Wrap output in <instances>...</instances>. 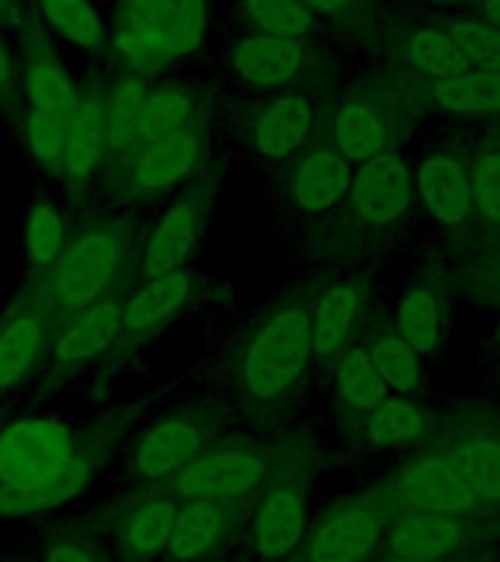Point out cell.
Instances as JSON below:
<instances>
[{
    "label": "cell",
    "instance_id": "1",
    "mask_svg": "<svg viewBox=\"0 0 500 562\" xmlns=\"http://www.w3.org/2000/svg\"><path fill=\"white\" fill-rule=\"evenodd\" d=\"M129 428V413L70 425L24 416L0 428V521L68 507L94 483Z\"/></svg>",
    "mask_w": 500,
    "mask_h": 562
},
{
    "label": "cell",
    "instance_id": "2",
    "mask_svg": "<svg viewBox=\"0 0 500 562\" xmlns=\"http://www.w3.org/2000/svg\"><path fill=\"white\" fill-rule=\"evenodd\" d=\"M138 281V237L126 217L94 214L70 228L59 261L26 288L42 299L53 323L86 311L94 302L123 296Z\"/></svg>",
    "mask_w": 500,
    "mask_h": 562
},
{
    "label": "cell",
    "instance_id": "3",
    "mask_svg": "<svg viewBox=\"0 0 500 562\" xmlns=\"http://www.w3.org/2000/svg\"><path fill=\"white\" fill-rule=\"evenodd\" d=\"M205 33V0H117L112 50L126 70L152 77L191 56Z\"/></svg>",
    "mask_w": 500,
    "mask_h": 562
},
{
    "label": "cell",
    "instance_id": "4",
    "mask_svg": "<svg viewBox=\"0 0 500 562\" xmlns=\"http://www.w3.org/2000/svg\"><path fill=\"white\" fill-rule=\"evenodd\" d=\"M208 153L211 117L208 112H202L182 130L147 140L112 161L105 167L103 188L121 205L161 200L167 193L188 188L202 173Z\"/></svg>",
    "mask_w": 500,
    "mask_h": 562
},
{
    "label": "cell",
    "instance_id": "5",
    "mask_svg": "<svg viewBox=\"0 0 500 562\" xmlns=\"http://www.w3.org/2000/svg\"><path fill=\"white\" fill-rule=\"evenodd\" d=\"M310 358V311L302 305L275 307L235 355L237 390L252 404L279 402L305 375Z\"/></svg>",
    "mask_w": 500,
    "mask_h": 562
},
{
    "label": "cell",
    "instance_id": "6",
    "mask_svg": "<svg viewBox=\"0 0 500 562\" xmlns=\"http://www.w3.org/2000/svg\"><path fill=\"white\" fill-rule=\"evenodd\" d=\"M310 527L307 460L296 446L275 448L272 472L249 504L246 539L258 562H289Z\"/></svg>",
    "mask_w": 500,
    "mask_h": 562
},
{
    "label": "cell",
    "instance_id": "7",
    "mask_svg": "<svg viewBox=\"0 0 500 562\" xmlns=\"http://www.w3.org/2000/svg\"><path fill=\"white\" fill-rule=\"evenodd\" d=\"M226 411L217 404H184L149 422L138 437L132 439L126 457V474L138 490H158L179 469L200 457L214 439L223 437Z\"/></svg>",
    "mask_w": 500,
    "mask_h": 562
},
{
    "label": "cell",
    "instance_id": "8",
    "mask_svg": "<svg viewBox=\"0 0 500 562\" xmlns=\"http://www.w3.org/2000/svg\"><path fill=\"white\" fill-rule=\"evenodd\" d=\"M179 501L164 490H140L96 507L73 525L105 544L114 562H158L167 557Z\"/></svg>",
    "mask_w": 500,
    "mask_h": 562
},
{
    "label": "cell",
    "instance_id": "9",
    "mask_svg": "<svg viewBox=\"0 0 500 562\" xmlns=\"http://www.w3.org/2000/svg\"><path fill=\"white\" fill-rule=\"evenodd\" d=\"M395 504L384 495H349L310 518L305 542L289 562H375L384 553V539Z\"/></svg>",
    "mask_w": 500,
    "mask_h": 562
},
{
    "label": "cell",
    "instance_id": "10",
    "mask_svg": "<svg viewBox=\"0 0 500 562\" xmlns=\"http://www.w3.org/2000/svg\"><path fill=\"white\" fill-rule=\"evenodd\" d=\"M275 451L254 439H214L200 457L179 469L158 490L170 492L175 501L228 498L252 501L272 472Z\"/></svg>",
    "mask_w": 500,
    "mask_h": 562
},
{
    "label": "cell",
    "instance_id": "11",
    "mask_svg": "<svg viewBox=\"0 0 500 562\" xmlns=\"http://www.w3.org/2000/svg\"><path fill=\"white\" fill-rule=\"evenodd\" d=\"M214 209V182L193 179L188 188L175 193L147 235L138 244V281L188 267L193 249L200 246L202 232L208 226Z\"/></svg>",
    "mask_w": 500,
    "mask_h": 562
},
{
    "label": "cell",
    "instance_id": "12",
    "mask_svg": "<svg viewBox=\"0 0 500 562\" xmlns=\"http://www.w3.org/2000/svg\"><path fill=\"white\" fill-rule=\"evenodd\" d=\"M386 498L398 513H445L465 518L482 507L480 495L451 451L419 457L404 465L386 486Z\"/></svg>",
    "mask_w": 500,
    "mask_h": 562
},
{
    "label": "cell",
    "instance_id": "13",
    "mask_svg": "<svg viewBox=\"0 0 500 562\" xmlns=\"http://www.w3.org/2000/svg\"><path fill=\"white\" fill-rule=\"evenodd\" d=\"M202 281L191 267L140 279L135 290L123 293V325L117 349H138L173 325L200 302Z\"/></svg>",
    "mask_w": 500,
    "mask_h": 562
},
{
    "label": "cell",
    "instance_id": "14",
    "mask_svg": "<svg viewBox=\"0 0 500 562\" xmlns=\"http://www.w3.org/2000/svg\"><path fill=\"white\" fill-rule=\"evenodd\" d=\"M59 325L33 290L24 288L0 316V395L12 393L44 367Z\"/></svg>",
    "mask_w": 500,
    "mask_h": 562
},
{
    "label": "cell",
    "instance_id": "15",
    "mask_svg": "<svg viewBox=\"0 0 500 562\" xmlns=\"http://www.w3.org/2000/svg\"><path fill=\"white\" fill-rule=\"evenodd\" d=\"M252 501L188 498L179 501L173 536L167 548L170 562H214L237 536L246 533Z\"/></svg>",
    "mask_w": 500,
    "mask_h": 562
},
{
    "label": "cell",
    "instance_id": "16",
    "mask_svg": "<svg viewBox=\"0 0 500 562\" xmlns=\"http://www.w3.org/2000/svg\"><path fill=\"white\" fill-rule=\"evenodd\" d=\"M123 325V296L94 302L86 311L68 316L53 337L50 355L44 360L53 381L73 378L82 369L94 367L96 360L117 351Z\"/></svg>",
    "mask_w": 500,
    "mask_h": 562
},
{
    "label": "cell",
    "instance_id": "17",
    "mask_svg": "<svg viewBox=\"0 0 500 562\" xmlns=\"http://www.w3.org/2000/svg\"><path fill=\"white\" fill-rule=\"evenodd\" d=\"M109 167V112H105V86L91 82L82 88V100L68 130L65 156L53 179L82 193Z\"/></svg>",
    "mask_w": 500,
    "mask_h": 562
},
{
    "label": "cell",
    "instance_id": "18",
    "mask_svg": "<svg viewBox=\"0 0 500 562\" xmlns=\"http://www.w3.org/2000/svg\"><path fill=\"white\" fill-rule=\"evenodd\" d=\"M468 525L463 516L445 513H395L384 539V553L424 562L456 560L468 544Z\"/></svg>",
    "mask_w": 500,
    "mask_h": 562
},
{
    "label": "cell",
    "instance_id": "19",
    "mask_svg": "<svg viewBox=\"0 0 500 562\" xmlns=\"http://www.w3.org/2000/svg\"><path fill=\"white\" fill-rule=\"evenodd\" d=\"M314 132V105L305 94H279L266 100L246 123V144L254 156L281 161L305 147Z\"/></svg>",
    "mask_w": 500,
    "mask_h": 562
},
{
    "label": "cell",
    "instance_id": "20",
    "mask_svg": "<svg viewBox=\"0 0 500 562\" xmlns=\"http://www.w3.org/2000/svg\"><path fill=\"white\" fill-rule=\"evenodd\" d=\"M410 170L398 156H380L363 161L351 179V209L363 223H389L401 217L412 200Z\"/></svg>",
    "mask_w": 500,
    "mask_h": 562
},
{
    "label": "cell",
    "instance_id": "21",
    "mask_svg": "<svg viewBox=\"0 0 500 562\" xmlns=\"http://www.w3.org/2000/svg\"><path fill=\"white\" fill-rule=\"evenodd\" d=\"M21 91H24V112L53 114V117H73L82 100V86L70 77L59 56L42 42L26 47L21 65Z\"/></svg>",
    "mask_w": 500,
    "mask_h": 562
},
{
    "label": "cell",
    "instance_id": "22",
    "mask_svg": "<svg viewBox=\"0 0 500 562\" xmlns=\"http://www.w3.org/2000/svg\"><path fill=\"white\" fill-rule=\"evenodd\" d=\"M307 65V47L302 38L279 35H246L231 50V68L246 86L284 88L302 77Z\"/></svg>",
    "mask_w": 500,
    "mask_h": 562
},
{
    "label": "cell",
    "instance_id": "23",
    "mask_svg": "<svg viewBox=\"0 0 500 562\" xmlns=\"http://www.w3.org/2000/svg\"><path fill=\"white\" fill-rule=\"evenodd\" d=\"M349 158L337 147L307 149L289 176V200L302 214H325L351 191Z\"/></svg>",
    "mask_w": 500,
    "mask_h": 562
},
{
    "label": "cell",
    "instance_id": "24",
    "mask_svg": "<svg viewBox=\"0 0 500 562\" xmlns=\"http://www.w3.org/2000/svg\"><path fill=\"white\" fill-rule=\"evenodd\" d=\"M416 191H419L424 209L447 226L465 223L474 211L471 176L454 156H433L419 167L416 173Z\"/></svg>",
    "mask_w": 500,
    "mask_h": 562
},
{
    "label": "cell",
    "instance_id": "25",
    "mask_svg": "<svg viewBox=\"0 0 500 562\" xmlns=\"http://www.w3.org/2000/svg\"><path fill=\"white\" fill-rule=\"evenodd\" d=\"M205 112L200 91L182 79H164V82H149L144 103L138 114V132H135V147L156 140L161 135L182 130ZM132 147V149H135ZM129 149V153H132Z\"/></svg>",
    "mask_w": 500,
    "mask_h": 562
},
{
    "label": "cell",
    "instance_id": "26",
    "mask_svg": "<svg viewBox=\"0 0 500 562\" xmlns=\"http://www.w3.org/2000/svg\"><path fill=\"white\" fill-rule=\"evenodd\" d=\"M70 223L65 211L50 193H38L26 209L24 223V258L30 281L42 279L53 263L59 261L61 249L68 244Z\"/></svg>",
    "mask_w": 500,
    "mask_h": 562
},
{
    "label": "cell",
    "instance_id": "27",
    "mask_svg": "<svg viewBox=\"0 0 500 562\" xmlns=\"http://www.w3.org/2000/svg\"><path fill=\"white\" fill-rule=\"evenodd\" d=\"M360 296L351 284H337L319 299V305L310 311V340H314V358L337 360L345 351L349 334L357 319Z\"/></svg>",
    "mask_w": 500,
    "mask_h": 562
},
{
    "label": "cell",
    "instance_id": "28",
    "mask_svg": "<svg viewBox=\"0 0 500 562\" xmlns=\"http://www.w3.org/2000/svg\"><path fill=\"white\" fill-rule=\"evenodd\" d=\"M149 88V77L123 70L105 86V112H109V165L123 158L135 147V132H138V114L144 94Z\"/></svg>",
    "mask_w": 500,
    "mask_h": 562
},
{
    "label": "cell",
    "instance_id": "29",
    "mask_svg": "<svg viewBox=\"0 0 500 562\" xmlns=\"http://www.w3.org/2000/svg\"><path fill=\"white\" fill-rule=\"evenodd\" d=\"M333 147L349 161H368L380 156L386 147V126L380 114L357 100L342 105L333 121Z\"/></svg>",
    "mask_w": 500,
    "mask_h": 562
},
{
    "label": "cell",
    "instance_id": "30",
    "mask_svg": "<svg viewBox=\"0 0 500 562\" xmlns=\"http://www.w3.org/2000/svg\"><path fill=\"white\" fill-rule=\"evenodd\" d=\"M35 3L53 33L61 35L77 50L103 47L105 24L91 0H35Z\"/></svg>",
    "mask_w": 500,
    "mask_h": 562
},
{
    "label": "cell",
    "instance_id": "31",
    "mask_svg": "<svg viewBox=\"0 0 500 562\" xmlns=\"http://www.w3.org/2000/svg\"><path fill=\"white\" fill-rule=\"evenodd\" d=\"M433 100L447 112H500V70L468 68L433 82Z\"/></svg>",
    "mask_w": 500,
    "mask_h": 562
},
{
    "label": "cell",
    "instance_id": "32",
    "mask_svg": "<svg viewBox=\"0 0 500 562\" xmlns=\"http://www.w3.org/2000/svg\"><path fill=\"white\" fill-rule=\"evenodd\" d=\"M337 363V395L354 413H372L386 398L384 378L377 375L366 349L342 351Z\"/></svg>",
    "mask_w": 500,
    "mask_h": 562
},
{
    "label": "cell",
    "instance_id": "33",
    "mask_svg": "<svg viewBox=\"0 0 500 562\" xmlns=\"http://www.w3.org/2000/svg\"><path fill=\"white\" fill-rule=\"evenodd\" d=\"M474 492L486 504H500V439L489 434H471L451 451Z\"/></svg>",
    "mask_w": 500,
    "mask_h": 562
},
{
    "label": "cell",
    "instance_id": "34",
    "mask_svg": "<svg viewBox=\"0 0 500 562\" xmlns=\"http://www.w3.org/2000/svg\"><path fill=\"white\" fill-rule=\"evenodd\" d=\"M424 428V411L412 398H384L368 413L366 437L377 448H407Z\"/></svg>",
    "mask_w": 500,
    "mask_h": 562
},
{
    "label": "cell",
    "instance_id": "35",
    "mask_svg": "<svg viewBox=\"0 0 500 562\" xmlns=\"http://www.w3.org/2000/svg\"><path fill=\"white\" fill-rule=\"evenodd\" d=\"M243 18L254 33L279 38H305L316 24L305 0H243Z\"/></svg>",
    "mask_w": 500,
    "mask_h": 562
},
{
    "label": "cell",
    "instance_id": "36",
    "mask_svg": "<svg viewBox=\"0 0 500 562\" xmlns=\"http://www.w3.org/2000/svg\"><path fill=\"white\" fill-rule=\"evenodd\" d=\"M407 59H410L412 68H419L421 74L436 79L456 77V74H465V70L471 68L465 61L463 50H459V44L451 35V30H433V26L410 35Z\"/></svg>",
    "mask_w": 500,
    "mask_h": 562
},
{
    "label": "cell",
    "instance_id": "37",
    "mask_svg": "<svg viewBox=\"0 0 500 562\" xmlns=\"http://www.w3.org/2000/svg\"><path fill=\"white\" fill-rule=\"evenodd\" d=\"M398 328L419 355H433L442 334V305L436 293L428 288H412L398 311Z\"/></svg>",
    "mask_w": 500,
    "mask_h": 562
},
{
    "label": "cell",
    "instance_id": "38",
    "mask_svg": "<svg viewBox=\"0 0 500 562\" xmlns=\"http://www.w3.org/2000/svg\"><path fill=\"white\" fill-rule=\"evenodd\" d=\"M70 121L73 117H53V114L35 112H24L21 121H18L26 153L35 161V167L44 170L47 176H56V170H59V161L65 156V144H68Z\"/></svg>",
    "mask_w": 500,
    "mask_h": 562
},
{
    "label": "cell",
    "instance_id": "39",
    "mask_svg": "<svg viewBox=\"0 0 500 562\" xmlns=\"http://www.w3.org/2000/svg\"><path fill=\"white\" fill-rule=\"evenodd\" d=\"M368 355H372V363H375L377 375L384 378V384L393 386L395 393L410 395L419 390V351L412 349L401 334H398V337H384V340H377L375 346L368 349Z\"/></svg>",
    "mask_w": 500,
    "mask_h": 562
},
{
    "label": "cell",
    "instance_id": "40",
    "mask_svg": "<svg viewBox=\"0 0 500 562\" xmlns=\"http://www.w3.org/2000/svg\"><path fill=\"white\" fill-rule=\"evenodd\" d=\"M465 61L480 70H500V26L486 18H459L451 26Z\"/></svg>",
    "mask_w": 500,
    "mask_h": 562
},
{
    "label": "cell",
    "instance_id": "41",
    "mask_svg": "<svg viewBox=\"0 0 500 562\" xmlns=\"http://www.w3.org/2000/svg\"><path fill=\"white\" fill-rule=\"evenodd\" d=\"M38 562H114L112 553L105 551V544L94 539L77 525L53 527L44 536L42 557Z\"/></svg>",
    "mask_w": 500,
    "mask_h": 562
},
{
    "label": "cell",
    "instance_id": "42",
    "mask_svg": "<svg viewBox=\"0 0 500 562\" xmlns=\"http://www.w3.org/2000/svg\"><path fill=\"white\" fill-rule=\"evenodd\" d=\"M474 209L491 223H500V153H491L471 176Z\"/></svg>",
    "mask_w": 500,
    "mask_h": 562
},
{
    "label": "cell",
    "instance_id": "43",
    "mask_svg": "<svg viewBox=\"0 0 500 562\" xmlns=\"http://www.w3.org/2000/svg\"><path fill=\"white\" fill-rule=\"evenodd\" d=\"M0 112L7 121L18 123L24 114V91H21V65L15 61L9 44L0 35Z\"/></svg>",
    "mask_w": 500,
    "mask_h": 562
},
{
    "label": "cell",
    "instance_id": "44",
    "mask_svg": "<svg viewBox=\"0 0 500 562\" xmlns=\"http://www.w3.org/2000/svg\"><path fill=\"white\" fill-rule=\"evenodd\" d=\"M305 3L314 15H333V12H340L349 0H305Z\"/></svg>",
    "mask_w": 500,
    "mask_h": 562
},
{
    "label": "cell",
    "instance_id": "45",
    "mask_svg": "<svg viewBox=\"0 0 500 562\" xmlns=\"http://www.w3.org/2000/svg\"><path fill=\"white\" fill-rule=\"evenodd\" d=\"M482 18L500 26V0H482Z\"/></svg>",
    "mask_w": 500,
    "mask_h": 562
},
{
    "label": "cell",
    "instance_id": "46",
    "mask_svg": "<svg viewBox=\"0 0 500 562\" xmlns=\"http://www.w3.org/2000/svg\"><path fill=\"white\" fill-rule=\"evenodd\" d=\"M375 562H424V560H407V557H393V553H384V557H377Z\"/></svg>",
    "mask_w": 500,
    "mask_h": 562
},
{
    "label": "cell",
    "instance_id": "47",
    "mask_svg": "<svg viewBox=\"0 0 500 562\" xmlns=\"http://www.w3.org/2000/svg\"><path fill=\"white\" fill-rule=\"evenodd\" d=\"M9 12V0H0V18H7Z\"/></svg>",
    "mask_w": 500,
    "mask_h": 562
},
{
    "label": "cell",
    "instance_id": "48",
    "mask_svg": "<svg viewBox=\"0 0 500 562\" xmlns=\"http://www.w3.org/2000/svg\"><path fill=\"white\" fill-rule=\"evenodd\" d=\"M0 428H3V411H0Z\"/></svg>",
    "mask_w": 500,
    "mask_h": 562
},
{
    "label": "cell",
    "instance_id": "49",
    "mask_svg": "<svg viewBox=\"0 0 500 562\" xmlns=\"http://www.w3.org/2000/svg\"><path fill=\"white\" fill-rule=\"evenodd\" d=\"M498 342H500V325H498Z\"/></svg>",
    "mask_w": 500,
    "mask_h": 562
},
{
    "label": "cell",
    "instance_id": "50",
    "mask_svg": "<svg viewBox=\"0 0 500 562\" xmlns=\"http://www.w3.org/2000/svg\"><path fill=\"white\" fill-rule=\"evenodd\" d=\"M214 562H223V560H214Z\"/></svg>",
    "mask_w": 500,
    "mask_h": 562
}]
</instances>
